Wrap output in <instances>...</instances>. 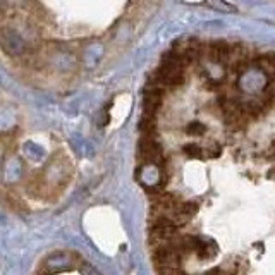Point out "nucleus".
<instances>
[{
    "instance_id": "4",
    "label": "nucleus",
    "mask_w": 275,
    "mask_h": 275,
    "mask_svg": "<svg viewBox=\"0 0 275 275\" xmlns=\"http://www.w3.org/2000/svg\"><path fill=\"white\" fill-rule=\"evenodd\" d=\"M79 273L81 275H101L95 266H91L90 263H86V261H83V263L79 265Z\"/></svg>"
},
{
    "instance_id": "5",
    "label": "nucleus",
    "mask_w": 275,
    "mask_h": 275,
    "mask_svg": "<svg viewBox=\"0 0 275 275\" xmlns=\"http://www.w3.org/2000/svg\"><path fill=\"white\" fill-rule=\"evenodd\" d=\"M213 2L217 4H211V7H215V9H222V11H232L231 6H227L226 0H213Z\"/></svg>"
},
{
    "instance_id": "2",
    "label": "nucleus",
    "mask_w": 275,
    "mask_h": 275,
    "mask_svg": "<svg viewBox=\"0 0 275 275\" xmlns=\"http://www.w3.org/2000/svg\"><path fill=\"white\" fill-rule=\"evenodd\" d=\"M188 134H193V136H201L203 133H206V126L201 124L200 121H194L188 126Z\"/></svg>"
},
{
    "instance_id": "1",
    "label": "nucleus",
    "mask_w": 275,
    "mask_h": 275,
    "mask_svg": "<svg viewBox=\"0 0 275 275\" xmlns=\"http://www.w3.org/2000/svg\"><path fill=\"white\" fill-rule=\"evenodd\" d=\"M217 244L213 243V241H201L198 243V248H196V255L200 260H211V258L217 256Z\"/></svg>"
},
{
    "instance_id": "3",
    "label": "nucleus",
    "mask_w": 275,
    "mask_h": 275,
    "mask_svg": "<svg viewBox=\"0 0 275 275\" xmlns=\"http://www.w3.org/2000/svg\"><path fill=\"white\" fill-rule=\"evenodd\" d=\"M183 150H184V153L188 156H191V158H201V156L205 155L200 145H186Z\"/></svg>"
},
{
    "instance_id": "6",
    "label": "nucleus",
    "mask_w": 275,
    "mask_h": 275,
    "mask_svg": "<svg viewBox=\"0 0 275 275\" xmlns=\"http://www.w3.org/2000/svg\"><path fill=\"white\" fill-rule=\"evenodd\" d=\"M205 275H224V272L220 268H213V270H210V272H206Z\"/></svg>"
}]
</instances>
